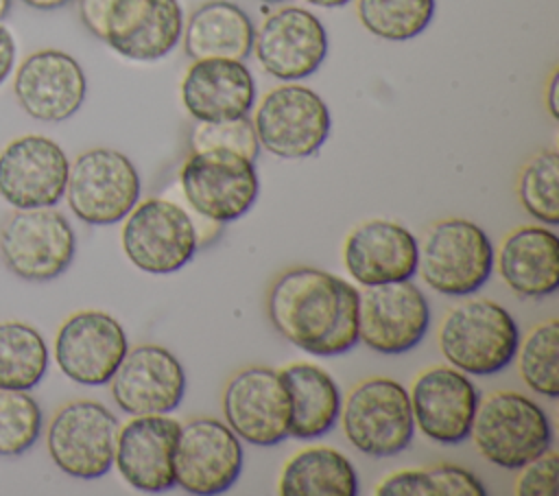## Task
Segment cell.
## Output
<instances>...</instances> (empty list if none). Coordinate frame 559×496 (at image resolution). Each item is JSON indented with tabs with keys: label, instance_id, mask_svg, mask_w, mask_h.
<instances>
[{
	"label": "cell",
	"instance_id": "cell-1",
	"mask_svg": "<svg viewBox=\"0 0 559 496\" xmlns=\"http://www.w3.org/2000/svg\"><path fill=\"white\" fill-rule=\"evenodd\" d=\"M360 291L317 267L284 269L266 288L273 330L312 356H336L358 343Z\"/></svg>",
	"mask_w": 559,
	"mask_h": 496
},
{
	"label": "cell",
	"instance_id": "cell-2",
	"mask_svg": "<svg viewBox=\"0 0 559 496\" xmlns=\"http://www.w3.org/2000/svg\"><path fill=\"white\" fill-rule=\"evenodd\" d=\"M83 26L131 61H157L181 42L179 0H79Z\"/></svg>",
	"mask_w": 559,
	"mask_h": 496
},
{
	"label": "cell",
	"instance_id": "cell-3",
	"mask_svg": "<svg viewBox=\"0 0 559 496\" xmlns=\"http://www.w3.org/2000/svg\"><path fill=\"white\" fill-rule=\"evenodd\" d=\"M441 356L467 376H491L515 358L520 330L511 312L493 299L472 297L452 306L437 334Z\"/></svg>",
	"mask_w": 559,
	"mask_h": 496
},
{
	"label": "cell",
	"instance_id": "cell-4",
	"mask_svg": "<svg viewBox=\"0 0 559 496\" xmlns=\"http://www.w3.org/2000/svg\"><path fill=\"white\" fill-rule=\"evenodd\" d=\"M417 271L428 288L445 297H469L493 273V245L487 232L461 216L435 221L421 236Z\"/></svg>",
	"mask_w": 559,
	"mask_h": 496
},
{
	"label": "cell",
	"instance_id": "cell-5",
	"mask_svg": "<svg viewBox=\"0 0 559 496\" xmlns=\"http://www.w3.org/2000/svg\"><path fill=\"white\" fill-rule=\"evenodd\" d=\"M469 437L485 461L502 470H520L550 448L552 426L535 400L498 389L478 400Z\"/></svg>",
	"mask_w": 559,
	"mask_h": 496
},
{
	"label": "cell",
	"instance_id": "cell-6",
	"mask_svg": "<svg viewBox=\"0 0 559 496\" xmlns=\"http://www.w3.org/2000/svg\"><path fill=\"white\" fill-rule=\"evenodd\" d=\"M179 192L197 219L225 225L251 210L260 179L253 160L236 151H190L179 168Z\"/></svg>",
	"mask_w": 559,
	"mask_h": 496
},
{
	"label": "cell",
	"instance_id": "cell-7",
	"mask_svg": "<svg viewBox=\"0 0 559 496\" xmlns=\"http://www.w3.org/2000/svg\"><path fill=\"white\" fill-rule=\"evenodd\" d=\"M122 221L120 243L127 260L151 275L179 271L201 245L197 216L168 197L138 201Z\"/></svg>",
	"mask_w": 559,
	"mask_h": 496
},
{
	"label": "cell",
	"instance_id": "cell-8",
	"mask_svg": "<svg viewBox=\"0 0 559 496\" xmlns=\"http://www.w3.org/2000/svg\"><path fill=\"white\" fill-rule=\"evenodd\" d=\"M338 420L347 441L367 457H395L415 435L408 389L389 376L354 385L341 402Z\"/></svg>",
	"mask_w": 559,
	"mask_h": 496
},
{
	"label": "cell",
	"instance_id": "cell-9",
	"mask_svg": "<svg viewBox=\"0 0 559 496\" xmlns=\"http://www.w3.org/2000/svg\"><path fill=\"white\" fill-rule=\"evenodd\" d=\"M142 179L135 164L120 151L96 146L70 164L66 192L72 214L87 225L120 223L140 201Z\"/></svg>",
	"mask_w": 559,
	"mask_h": 496
},
{
	"label": "cell",
	"instance_id": "cell-10",
	"mask_svg": "<svg viewBox=\"0 0 559 496\" xmlns=\"http://www.w3.org/2000/svg\"><path fill=\"white\" fill-rule=\"evenodd\" d=\"M251 122L260 146L282 160L314 155L332 131L325 101L295 81L269 90L255 105Z\"/></svg>",
	"mask_w": 559,
	"mask_h": 496
},
{
	"label": "cell",
	"instance_id": "cell-11",
	"mask_svg": "<svg viewBox=\"0 0 559 496\" xmlns=\"http://www.w3.org/2000/svg\"><path fill=\"white\" fill-rule=\"evenodd\" d=\"M74 251V229L55 208L15 210L0 225V260L20 280L59 277L72 264Z\"/></svg>",
	"mask_w": 559,
	"mask_h": 496
},
{
	"label": "cell",
	"instance_id": "cell-12",
	"mask_svg": "<svg viewBox=\"0 0 559 496\" xmlns=\"http://www.w3.org/2000/svg\"><path fill=\"white\" fill-rule=\"evenodd\" d=\"M118 417L100 402L72 400L55 411L46 448L52 463L74 479H98L114 465Z\"/></svg>",
	"mask_w": 559,
	"mask_h": 496
},
{
	"label": "cell",
	"instance_id": "cell-13",
	"mask_svg": "<svg viewBox=\"0 0 559 496\" xmlns=\"http://www.w3.org/2000/svg\"><path fill=\"white\" fill-rule=\"evenodd\" d=\"M221 409L240 441L271 448L288 437L290 395L273 367L249 365L231 374L221 393Z\"/></svg>",
	"mask_w": 559,
	"mask_h": 496
},
{
	"label": "cell",
	"instance_id": "cell-14",
	"mask_svg": "<svg viewBox=\"0 0 559 496\" xmlns=\"http://www.w3.org/2000/svg\"><path fill=\"white\" fill-rule=\"evenodd\" d=\"M240 437L216 417H192L179 428L175 446V485L188 494L227 492L242 472Z\"/></svg>",
	"mask_w": 559,
	"mask_h": 496
},
{
	"label": "cell",
	"instance_id": "cell-15",
	"mask_svg": "<svg viewBox=\"0 0 559 496\" xmlns=\"http://www.w3.org/2000/svg\"><path fill=\"white\" fill-rule=\"evenodd\" d=\"M129 350L122 323L105 310L70 315L55 336V361L61 374L87 387L107 385Z\"/></svg>",
	"mask_w": 559,
	"mask_h": 496
},
{
	"label": "cell",
	"instance_id": "cell-16",
	"mask_svg": "<svg viewBox=\"0 0 559 496\" xmlns=\"http://www.w3.org/2000/svg\"><path fill=\"white\" fill-rule=\"evenodd\" d=\"M251 52L277 81H301L319 70L328 55V31L304 7H282L269 13L253 33Z\"/></svg>",
	"mask_w": 559,
	"mask_h": 496
},
{
	"label": "cell",
	"instance_id": "cell-17",
	"mask_svg": "<svg viewBox=\"0 0 559 496\" xmlns=\"http://www.w3.org/2000/svg\"><path fill=\"white\" fill-rule=\"evenodd\" d=\"M430 326V306L411 280L369 286L358 304V341L380 354L417 347Z\"/></svg>",
	"mask_w": 559,
	"mask_h": 496
},
{
	"label": "cell",
	"instance_id": "cell-18",
	"mask_svg": "<svg viewBox=\"0 0 559 496\" xmlns=\"http://www.w3.org/2000/svg\"><path fill=\"white\" fill-rule=\"evenodd\" d=\"M70 162L50 138L26 133L0 151V197L15 210L52 208L66 192Z\"/></svg>",
	"mask_w": 559,
	"mask_h": 496
},
{
	"label": "cell",
	"instance_id": "cell-19",
	"mask_svg": "<svg viewBox=\"0 0 559 496\" xmlns=\"http://www.w3.org/2000/svg\"><path fill=\"white\" fill-rule=\"evenodd\" d=\"M118 409L127 415L173 413L186 391V371L164 345L140 343L129 347L109 380Z\"/></svg>",
	"mask_w": 559,
	"mask_h": 496
},
{
	"label": "cell",
	"instance_id": "cell-20",
	"mask_svg": "<svg viewBox=\"0 0 559 496\" xmlns=\"http://www.w3.org/2000/svg\"><path fill=\"white\" fill-rule=\"evenodd\" d=\"M413 422L437 444H461L469 437L478 406V389L467 374L452 365H432L419 371L408 389Z\"/></svg>",
	"mask_w": 559,
	"mask_h": 496
},
{
	"label": "cell",
	"instance_id": "cell-21",
	"mask_svg": "<svg viewBox=\"0 0 559 496\" xmlns=\"http://www.w3.org/2000/svg\"><path fill=\"white\" fill-rule=\"evenodd\" d=\"M13 94L17 105L35 120L63 122L72 118L87 94L81 63L57 48L31 52L15 70Z\"/></svg>",
	"mask_w": 559,
	"mask_h": 496
},
{
	"label": "cell",
	"instance_id": "cell-22",
	"mask_svg": "<svg viewBox=\"0 0 559 496\" xmlns=\"http://www.w3.org/2000/svg\"><path fill=\"white\" fill-rule=\"evenodd\" d=\"M181 422L164 415H131L118 428L114 465L138 492L159 494L175 487V446Z\"/></svg>",
	"mask_w": 559,
	"mask_h": 496
},
{
	"label": "cell",
	"instance_id": "cell-23",
	"mask_svg": "<svg viewBox=\"0 0 559 496\" xmlns=\"http://www.w3.org/2000/svg\"><path fill=\"white\" fill-rule=\"evenodd\" d=\"M417 256L415 234L393 219H367L352 227L343 243L345 271L365 288L411 280L417 273Z\"/></svg>",
	"mask_w": 559,
	"mask_h": 496
},
{
	"label": "cell",
	"instance_id": "cell-24",
	"mask_svg": "<svg viewBox=\"0 0 559 496\" xmlns=\"http://www.w3.org/2000/svg\"><path fill=\"white\" fill-rule=\"evenodd\" d=\"M181 105L197 122H218L249 116L255 105V81L245 61L197 59L181 85Z\"/></svg>",
	"mask_w": 559,
	"mask_h": 496
},
{
	"label": "cell",
	"instance_id": "cell-25",
	"mask_svg": "<svg viewBox=\"0 0 559 496\" xmlns=\"http://www.w3.org/2000/svg\"><path fill=\"white\" fill-rule=\"evenodd\" d=\"M493 269L518 297H548L559 288V236L548 225L515 227L502 238Z\"/></svg>",
	"mask_w": 559,
	"mask_h": 496
},
{
	"label": "cell",
	"instance_id": "cell-26",
	"mask_svg": "<svg viewBox=\"0 0 559 496\" xmlns=\"http://www.w3.org/2000/svg\"><path fill=\"white\" fill-rule=\"evenodd\" d=\"M255 26L249 13L227 0H210L199 4L183 20V52L197 59H236L251 55Z\"/></svg>",
	"mask_w": 559,
	"mask_h": 496
},
{
	"label": "cell",
	"instance_id": "cell-27",
	"mask_svg": "<svg viewBox=\"0 0 559 496\" xmlns=\"http://www.w3.org/2000/svg\"><path fill=\"white\" fill-rule=\"evenodd\" d=\"M277 371L290 395L288 437L317 439L328 435L338 422L343 402L332 374L308 361L288 363Z\"/></svg>",
	"mask_w": 559,
	"mask_h": 496
},
{
	"label": "cell",
	"instance_id": "cell-28",
	"mask_svg": "<svg viewBox=\"0 0 559 496\" xmlns=\"http://www.w3.org/2000/svg\"><path fill=\"white\" fill-rule=\"evenodd\" d=\"M282 496H356L358 476L352 461L332 446H308L295 452L277 481Z\"/></svg>",
	"mask_w": 559,
	"mask_h": 496
},
{
	"label": "cell",
	"instance_id": "cell-29",
	"mask_svg": "<svg viewBox=\"0 0 559 496\" xmlns=\"http://www.w3.org/2000/svg\"><path fill=\"white\" fill-rule=\"evenodd\" d=\"M48 371L44 336L24 321H0V389L31 391Z\"/></svg>",
	"mask_w": 559,
	"mask_h": 496
},
{
	"label": "cell",
	"instance_id": "cell-30",
	"mask_svg": "<svg viewBox=\"0 0 559 496\" xmlns=\"http://www.w3.org/2000/svg\"><path fill=\"white\" fill-rule=\"evenodd\" d=\"M376 496H487L483 481L463 465L435 463L384 476Z\"/></svg>",
	"mask_w": 559,
	"mask_h": 496
},
{
	"label": "cell",
	"instance_id": "cell-31",
	"mask_svg": "<svg viewBox=\"0 0 559 496\" xmlns=\"http://www.w3.org/2000/svg\"><path fill=\"white\" fill-rule=\"evenodd\" d=\"M518 371L524 385L548 400L559 398V321L535 323L518 343Z\"/></svg>",
	"mask_w": 559,
	"mask_h": 496
},
{
	"label": "cell",
	"instance_id": "cell-32",
	"mask_svg": "<svg viewBox=\"0 0 559 496\" xmlns=\"http://www.w3.org/2000/svg\"><path fill=\"white\" fill-rule=\"evenodd\" d=\"M435 11L437 0H356L360 24L386 42H406L421 35Z\"/></svg>",
	"mask_w": 559,
	"mask_h": 496
},
{
	"label": "cell",
	"instance_id": "cell-33",
	"mask_svg": "<svg viewBox=\"0 0 559 496\" xmlns=\"http://www.w3.org/2000/svg\"><path fill=\"white\" fill-rule=\"evenodd\" d=\"M515 192L520 205L542 225L559 223V153L542 149L533 153L518 173Z\"/></svg>",
	"mask_w": 559,
	"mask_h": 496
},
{
	"label": "cell",
	"instance_id": "cell-34",
	"mask_svg": "<svg viewBox=\"0 0 559 496\" xmlns=\"http://www.w3.org/2000/svg\"><path fill=\"white\" fill-rule=\"evenodd\" d=\"M41 433V409L28 391L0 389V457H20Z\"/></svg>",
	"mask_w": 559,
	"mask_h": 496
},
{
	"label": "cell",
	"instance_id": "cell-35",
	"mask_svg": "<svg viewBox=\"0 0 559 496\" xmlns=\"http://www.w3.org/2000/svg\"><path fill=\"white\" fill-rule=\"evenodd\" d=\"M205 149H227L236 151L255 162L260 153V142L249 116L218 120V122H197L190 131V151Z\"/></svg>",
	"mask_w": 559,
	"mask_h": 496
},
{
	"label": "cell",
	"instance_id": "cell-36",
	"mask_svg": "<svg viewBox=\"0 0 559 496\" xmlns=\"http://www.w3.org/2000/svg\"><path fill=\"white\" fill-rule=\"evenodd\" d=\"M557 489V452L548 448L520 468L515 479L518 496H552Z\"/></svg>",
	"mask_w": 559,
	"mask_h": 496
},
{
	"label": "cell",
	"instance_id": "cell-37",
	"mask_svg": "<svg viewBox=\"0 0 559 496\" xmlns=\"http://www.w3.org/2000/svg\"><path fill=\"white\" fill-rule=\"evenodd\" d=\"M15 66V42L7 26L0 24V83L11 74Z\"/></svg>",
	"mask_w": 559,
	"mask_h": 496
},
{
	"label": "cell",
	"instance_id": "cell-38",
	"mask_svg": "<svg viewBox=\"0 0 559 496\" xmlns=\"http://www.w3.org/2000/svg\"><path fill=\"white\" fill-rule=\"evenodd\" d=\"M557 81H559V74L557 70H552L550 79H548V87H546V107H548V114L552 120H557Z\"/></svg>",
	"mask_w": 559,
	"mask_h": 496
},
{
	"label": "cell",
	"instance_id": "cell-39",
	"mask_svg": "<svg viewBox=\"0 0 559 496\" xmlns=\"http://www.w3.org/2000/svg\"><path fill=\"white\" fill-rule=\"evenodd\" d=\"M26 7L37 9V11H52V9H61L72 0H22Z\"/></svg>",
	"mask_w": 559,
	"mask_h": 496
},
{
	"label": "cell",
	"instance_id": "cell-40",
	"mask_svg": "<svg viewBox=\"0 0 559 496\" xmlns=\"http://www.w3.org/2000/svg\"><path fill=\"white\" fill-rule=\"evenodd\" d=\"M306 2L314 4V7H321V9H336V7L349 4L352 0H306Z\"/></svg>",
	"mask_w": 559,
	"mask_h": 496
},
{
	"label": "cell",
	"instance_id": "cell-41",
	"mask_svg": "<svg viewBox=\"0 0 559 496\" xmlns=\"http://www.w3.org/2000/svg\"><path fill=\"white\" fill-rule=\"evenodd\" d=\"M11 2H13V0H0V22L9 15V11H11Z\"/></svg>",
	"mask_w": 559,
	"mask_h": 496
},
{
	"label": "cell",
	"instance_id": "cell-42",
	"mask_svg": "<svg viewBox=\"0 0 559 496\" xmlns=\"http://www.w3.org/2000/svg\"><path fill=\"white\" fill-rule=\"evenodd\" d=\"M260 2H266V4H277V2H284V0H260Z\"/></svg>",
	"mask_w": 559,
	"mask_h": 496
}]
</instances>
